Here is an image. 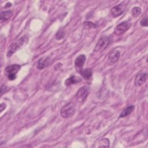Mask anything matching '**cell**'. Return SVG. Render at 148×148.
Segmentation results:
<instances>
[{
  "label": "cell",
  "instance_id": "6da1fadb",
  "mask_svg": "<svg viewBox=\"0 0 148 148\" xmlns=\"http://www.w3.org/2000/svg\"><path fill=\"white\" fill-rule=\"evenodd\" d=\"M28 38L24 35L21 37L19 39L13 42L9 47V50L7 53L8 57H10L13 53H14L18 49H19L21 47L24 46L28 42Z\"/></svg>",
  "mask_w": 148,
  "mask_h": 148
},
{
  "label": "cell",
  "instance_id": "7a4b0ae2",
  "mask_svg": "<svg viewBox=\"0 0 148 148\" xmlns=\"http://www.w3.org/2000/svg\"><path fill=\"white\" fill-rule=\"evenodd\" d=\"M111 41V38L108 36H101L97 43H96L94 47V51L97 52L99 51H103L105 50L108 46L109 45Z\"/></svg>",
  "mask_w": 148,
  "mask_h": 148
},
{
  "label": "cell",
  "instance_id": "3957f363",
  "mask_svg": "<svg viewBox=\"0 0 148 148\" xmlns=\"http://www.w3.org/2000/svg\"><path fill=\"white\" fill-rule=\"evenodd\" d=\"M21 66L18 64H12L8 66L5 69V73L10 80H14L16 77V73L19 71Z\"/></svg>",
  "mask_w": 148,
  "mask_h": 148
},
{
  "label": "cell",
  "instance_id": "277c9868",
  "mask_svg": "<svg viewBox=\"0 0 148 148\" xmlns=\"http://www.w3.org/2000/svg\"><path fill=\"white\" fill-rule=\"evenodd\" d=\"M75 105L73 102H70L61 109L60 112L61 116L63 118H68L75 113Z\"/></svg>",
  "mask_w": 148,
  "mask_h": 148
},
{
  "label": "cell",
  "instance_id": "5b68a950",
  "mask_svg": "<svg viewBox=\"0 0 148 148\" xmlns=\"http://www.w3.org/2000/svg\"><path fill=\"white\" fill-rule=\"evenodd\" d=\"M89 93L88 88L87 86L80 87L76 93V99L79 102H83L87 98Z\"/></svg>",
  "mask_w": 148,
  "mask_h": 148
},
{
  "label": "cell",
  "instance_id": "8992f818",
  "mask_svg": "<svg viewBox=\"0 0 148 148\" xmlns=\"http://www.w3.org/2000/svg\"><path fill=\"white\" fill-rule=\"evenodd\" d=\"M131 27V24L128 21H123L118 24L114 30V33L116 35H120L126 32Z\"/></svg>",
  "mask_w": 148,
  "mask_h": 148
},
{
  "label": "cell",
  "instance_id": "52a82bcc",
  "mask_svg": "<svg viewBox=\"0 0 148 148\" xmlns=\"http://www.w3.org/2000/svg\"><path fill=\"white\" fill-rule=\"evenodd\" d=\"M147 73H144V72H140L136 75L135 80H134V84L135 86L139 87L142 86L143 84L145 83V82L147 80Z\"/></svg>",
  "mask_w": 148,
  "mask_h": 148
},
{
  "label": "cell",
  "instance_id": "ba28073f",
  "mask_svg": "<svg viewBox=\"0 0 148 148\" xmlns=\"http://www.w3.org/2000/svg\"><path fill=\"white\" fill-rule=\"evenodd\" d=\"M86 60V57L84 54H80L75 59V68L77 71H78L79 72H80V71L83 69L82 68L85 63Z\"/></svg>",
  "mask_w": 148,
  "mask_h": 148
},
{
  "label": "cell",
  "instance_id": "9c48e42d",
  "mask_svg": "<svg viewBox=\"0 0 148 148\" xmlns=\"http://www.w3.org/2000/svg\"><path fill=\"white\" fill-rule=\"evenodd\" d=\"M120 57V51L118 50H113L109 55L108 61L110 64H113L116 62Z\"/></svg>",
  "mask_w": 148,
  "mask_h": 148
},
{
  "label": "cell",
  "instance_id": "30bf717a",
  "mask_svg": "<svg viewBox=\"0 0 148 148\" xmlns=\"http://www.w3.org/2000/svg\"><path fill=\"white\" fill-rule=\"evenodd\" d=\"M50 59L49 58V57H43L40 58L37 63L36 68L39 70H42L44 68H45L47 66L49 65L50 63Z\"/></svg>",
  "mask_w": 148,
  "mask_h": 148
},
{
  "label": "cell",
  "instance_id": "8fae6325",
  "mask_svg": "<svg viewBox=\"0 0 148 148\" xmlns=\"http://www.w3.org/2000/svg\"><path fill=\"white\" fill-rule=\"evenodd\" d=\"M110 145V141L108 138H102L97 140L94 145V147H109Z\"/></svg>",
  "mask_w": 148,
  "mask_h": 148
},
{
  "label": "cell",
  "instance_id": "7c38bea8",
  "mask_svg": "<svg viewBox=\"0 0 148 148\" xmlns=\"http://www.w3.org/2000/svg\"><path fill=\"white\" fill-rule=\"evenodd\" d=\"M123 12H124V8L122 5H120V4L113 7L110 10L111 14L114 17H117L120 16L123 13Z\"/></svg>",
  "mask_w": 148,
  "mask_h": 148
},
{
  "label": "cell",
  "instance_id": "4fadbf2b",
  "mask_svg": "<svg viewBox=\"0 0 148 148\" xmlns=\"http://www.w3.org/2000/svg\"><path fill=\"white\" fill-rule=\"evenodd\" d=\"M81 79L77 76H72L68 78L65 82V84L66 86H69L74 84H76L77 83H79L80 82H81Z\"/></svg>",
  "mask_w": 148,
  "mask_h": 148
},
{
  "label": "cell",
  "instance_id": "5bb4252c",
  "mask_svg": "<svg viewBox=\"0 0 148 148\" xmlns=\"http://www.w3.org/2000/svg\"><path fill=\"white\" fill-rule=\"evenodd\" d=\"M134 109H135V106L134 105H130L128 106L127 108H125L124 110H123L121 112V113L119 114V118H123L128 116L134 110Z\"/></svg>",
  "mask_w": 148,
  "mask_h": 148
},
{
  "label": "cell",
  "instance_id": "9a60e30c",
  "mask_svg": "<svg viewBox=\"0 0 148 148\" xmlns=\"http://www.w3.org/2000/svg\"><path fill=\"white\" fill-rule=\"evenodd\" d=\"M81 75V76L86 80L90 79L92 76V71L90 69H82L79 72Z\"/></svg>",
  "mask_w": 148,
  "mask_h": 148
},
{
  "label": "cell",
  "instance_id": "2e32d148",
  "mask_svg": "<svg viewBox=\"0 0 148 148\" xmlns=\"http://www.w3.org/2000/svg\"><path fill=\"white\" fill-rule=\"evenodd\" d=\"M12 16V12L11 10H6L2 12L1 13V21H6L9 20Z\"/></svg>",
  "mask_w": 148,
  "mask_h": 148
},
{
  "label": "cell",
  "instance_id": "e0dca14e",
  "mask_svg": "<svg viewBox=\"0 0 148 148\" xmlns=\"http://www.w3.org/2000/svg\"><path fill=\"white\" fill-rule=\"evenodd\" d=\"M142 12V10L140 9V8L138 7V6H135L134 8H132V9L131 10V13L133 17H138Z\"/></svg>",
  "mask_w": 148,
  "mask_h": 148
},
{
  "label": "cell",
  "instance_id": "ac0fdd59",
  "mask_svg": "<svg viewBox=\"0 0 148 148\" xmlns=\"http://www.w3.org/2000/svg\"><path fill=\"white\" fill-rule=\"evenodd\" d=\"M83 28L85 29H89L92 28H95V25L91 21H84L83 24Z\"/></svg>",
  "mask_w": 148,
  "mask_h": 148
},
{
  "label": "cell",
  "instance_id": "d6986e66",
  "mask_svg": "<svg viewBox=\"0 0 148 148\" xmlns=\"http://www.w3.org/2000/svg\"><path fill=\"white\" fill-rule=\"evenodd\" d=\"M64 36H65V32L62 29H61L57 32L56 35V38L58 40H60L64 38Z\"/></svg>",
  "mask_w": 148,
  "mask_h": 148
},
{
  "label": "cell",
  "instance_id": "ffe728a7",
  "mask_svg": "<svg viewBox=\"0 0 148 148\" xmlns=\"http://www.w3.org/2000/svg\"><path fill=\"white\" fill-rule=\"evenodd\" d=\"M147 20H148V18H147V16H146L145 17L143 18L141 20L140 22V25L142 26V27H147V24H148V21H147Z\"/></svg>",
  "mask_w": 148,
  "mask_h": 148
},
{
  "label": "cell",
  "instance_id": "44dd1931",
  "mask_svg": "<svg viewBox=\"0 0 148 148\" xmlns=\"http://www.w3.org/2000/svg\"><path fill=\"white\" fill-rule=\"evenodd\" d=\"M6 90V86H5L4 84L2 85L1 87V96H2L3 93H5Z\"/></svg>",
  "mask_w": 148,
  "mask_h": 148
},
{
  "label": "cell",
  "instance_id": "7402d4cb",
  "mask_svg": "<svg viewBox=\"0 0 148 148\" xmlns=\"http://www.w3.org/2000/svg\"><path fill=\"white\" fill-rule=\"evenodd\" d=\"M0 108H1V112H2L3 111V110L6 108V105L3 103H1Z\"/></svg>",
  "mask_w": 148,
  "mask_h": 148
},
{
  "label": "cell",
  "instance_id": "603a6c76",
  "mask_svg": "<svg viewBox=\"0 0 148 148\" xmlns=\"http://www.w3.org/2000/svg\"><path fill=\"white\" fill-rule=\"evenodd\" d=\"M11 5H12V3H9V2H8V3H7L6 4V5H5V7H6V8H7L8 6H11Z\"/></svg>",
  "mask_w": 148,
  "mask_h": 148
}]
</instances>
